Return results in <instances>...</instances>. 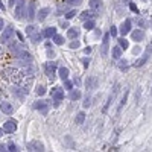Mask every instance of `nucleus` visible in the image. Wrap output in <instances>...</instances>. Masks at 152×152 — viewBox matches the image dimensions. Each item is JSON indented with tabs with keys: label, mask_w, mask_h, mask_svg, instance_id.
Segmentation results:
<instances>
[{
	"label": "nucleus",
	"mask_w": 152,
	"mask_h": 152,
	"mask_svg": "<svg viewBox=\"0 0 152 152\" xmlns=\"http://www.w3.org/2000/svg\"><path fill=\"white\" fill-rule=\"evenodd\" d=\"M47 55H49V56H53L55 52H53V50H47Z\"/></svg>",
	"instance_id": "obj_38"
},
{
	"label": "nucleus",
	"mask_w": 152,
	"mask_h": 152,
	"mask_svg": "<svg viewBox=\"0 0 152 152\" xmlns=\"http://www.w3.org/2000/svg\"><path fill=\"white\" fill-rule=\"evenodd\" d=\"M75 84H76V85H79V84H81V79H79L78 76L75 78Z\"/></svg>",
	"instance_id": "obj_37"
},
{
	"label": "nucleus",
	"mask_w": 152,
	"mask_h": 152,
	"mask_svg": "<svg viewBox=\"0 0 152 152\" xmlns=\"http://www.w3.org/2000/svg\"><path fill=\"white\" fill-rule=\"evenodd\" d=\"M119 44H120V47H122V49H125V50H126V49L129 47V43H128V40H125V37L119 40Z\"/></svg>",
	"instance_id": "obj_20"
},
{
	"label": "nucleus",
	"mask_w": 152,
	"mask_h": 152,
	"mask_svg": "<svg viewBox=\"0 0 152 152\" xmlns=\"http://www.w3.org/2000/svg\"><path fill=\"white\" fill-rule=\"evenodd\" d=\"M131 38H133L135 43H140L142 40L144 38V31L143 29H135V31H133V32H131Z\"/></svg>",
	"instance_id": "obj_2"
},
{
	"label": "nucleus",
	"mask_w": 152,
	"mask_h": 152,
	"mask_svg": "<svg viewBox=\"0 0 152 152\" xmlns=\"http://www.w3.org/2000/svg\"><path fill=\"white\" fill-rule=\"evenodd\" d=\"M37 93H38V94H44V93H46V90H44V87H38V90H37Z\"/></svg>",
	"instance_id": "obj_33"
},
{
	"label": "nucleus",
	"mask_w": 152,
	"mask_h": 152,
	"mask_svg": "<svg viewBox=\"0 0 152 152\" xmlns=\"http://www.w3.org/2000/svg\"><path fill=\"white\" fill-rule=\"evenodd\" d=\"M34 107L37 108V110H40V111H41V113H47V110H49V107H47V103H44V102H37L35 105H34Z\"/></svg>",
	"instance_id": "obj_10"
},
{
	"label": "nucleus",
	"mask_w": 152,
	"mask_h": 152,
	"mask_svg": "<svg viewBox=\"0 0 152 152\" xmlns=\"http://www.w3.org/2000/svg\"><path fill=\"white\" fill-rule=\"evenodd\" d=\"M144 2H146V0H144Z\"/></svg>",
	"instance_id": "obj_43"
},
{
	"label": "nucleus",
	"mask_w": 152,
	"mask_h": 152,
	"mask_svg": "<svg viewBox=\"0 0 152 152\" xmlns=\"http://www.w3.org/2000/svg\"><path fill=\"white\" fill-rule=\"evenodd\" d=\"M75 15H76V11H70V12H67V14H65V18L70 20V18H73Z\"/></svg>",
	"instance_id": "obj_26"
},
{
	"label": "nucleus",
	"mask_w": 152,
	"mask_h": 152,
	"mask_svg": "<svg viewBox=\"0 0 152 152\" xmlns=\"http://www.w3.org/2000/svg\"><path fill=\"white\" fill-rule=\"evenodd\" d=\"M88 105H90V97H87V99H85V102H84V107H88Z\"/></svg>",
	"instance_id": "obj_36"
},
{
	"label": "nucleus",
	"mask_w": 152,
	"mask_h": 152,
	"mask_svg": "<svg viewBox=\"0 0 152 152\" xmlns=\"http://www.w3.org/2000/svg\"><path fill=\"white\" fill-rule=\"evenodd\" d=\"M93 15H94V14H93V12H91V11H84L82 14H81V18L87 20V18H91V17H93Z\"/></svg>",
	"instance_id": "obj_23"
},
{
	"label": "nucleus",
	"mask_w": 152,
	"mask_h": 152,
	"mask_svg": "<svg viewBox=\"0 0 152 152\" xmlns=\"http://www.w3.org/2000/svg\"><path fill=\"white\" fill-rule=\"evenodd\" d=\"M119 64H120V70H128V62L126 61H120V62H119Z\"/></svg>",
	"instance_id": "obj_30"
},
{
	"label": "nucleus",
	"mask_w": 152,
	"mask_h": 152,
	"mask_svg": "<svg viewBox=\"0 0 152 152\" xmlns=\"http://www.w3.org/2000/svg\"><path fill=\"white\" fill-rule=\"evenodd\" d=\"M84 52H85V53H90V52H91V47H87V49H85Z\"/></svg>",
	"instance_id": "obj_40"
},
{
	"label": "nucleus",
	"mask_w": 152,
	"mask_h": 152,
	"mask_svg": "<svg viewBox=\"0 0 152 152\" xmlns=\"http://www.w3.org/2000/svg\"><path fill=\"white\" fill-rule=\"evenodd\" d=\"M52 97H55L56 101H61V99L64 97V91H62V88H59V87L52 88Z\"/></svg>",
	"instance_id": "obj_7"
},
{
	"label": "nucleus",
	"mask_w": 152,
	"mask_h": 152,
	"mask_svg": "<svg viewBox=\"0 0 152 152\" xmlns=\"http://www.w3.org/2000/svg\"><path fill=\"white\" fill-rule=\"evenodd\" d=\"M3 129H5V131H8V133H12V131L15 129V123H14V122H8V123H5Z\"/></svg>",
	"instance_id": "obj_19"
},
{
	"label": "nucleus",
	"mask_w": 152,
	"mask_h": 152,
	"mask_svg": "<svg viewBox=\"0 0 152 152\" xmlns=\"http://www.w3.org/2000/svg\"><path fill=\"white\" fill-rule=\"evenodd\" d=\"M129 32H131V20H125L120 26V34L125 37V35H128Z\"/></svg>",
	"instance_id": "obj_5"
},
{
	"label": "nucleus",
	"mask_w": 152,
	"mask_h": 152,
	"mask_svg": "<svg viewBox=\"0 0 152 152\" xmlns=\"http://www.w3.org/2000/svg\"><path fill=\"white\" fill-rule=\"evenodd\" d=\"M108 46H110V34H105L102 40V56L108 55Z\"/></svg>",
	"instance_id": "obj_4"
},
{
	"label": "nucleus",
	"mask_w": 152,
	"mask_h": 152,
	"mask_svg": "<svg viewBox=\"0 0 152 152\" xmlns=\"http://www.w3.org/2000/svg\"><path fill=\"white\" fill-rule=\"evenodd\" d=\"M49 12H50L49 8H43V9H40V12H38V18H40V20H44L46 17H47Z\"/></svg>",
	"instance_id": "obj_15"
},
{
	"label": "nucleus",
	"mask_w": 152,
	"mask_h": 152,
	"mask_svg": "<svg viewBox=\"0 0 152 152\" xmlns=\"http://www.w3.org/2000/svg\"><path fill=\"white\" fill-rule=\"evenodd\" d=\"M84 122H85V113H84V111H81V113L76 114V117H75V123H76V125H82Z\"/></svg>",
	"instance_id": "obj_11"
},
{
	"label": "nucleus",
	"mask_w": 152,
	"mask_h": 152,
	"mask_svg": "<svg viewBox=\"0 0 152 152\" xmlns=\"http://www.w3.org/2000/svg\"><path fill=\"white\" fill-rule=\"evenodd\" d=\"M117 90H119V84H116V85H114V90H113V93L110 94L108 101H107V103H105V107H103V113H107V111H108V108H110L111 102L114 101V97H116V94H117Z\"/></svg>",
	"instance_id": "obj_3"
},
{
	"label": "nucleus",
	"mask_w": 152,
	"mask_h": 152,
	"mask_svg": "<svg viewBox=\"0 0 152 152\" xmlns=\"http://www.w3.org/2000/svg\"><path fill=\"white\" fill-rule=\"evenodd\" d=\"M59 76H61V79H62V81H65V79H69V69L61 67V69H59Z\"/></svg>",
	"instance_id": "obj_16"
},
{
	"label": "nucleus",
	"mask_w": 152,
	"mask_h": 152,
	"mask_svg": "<svg viewBox=\"0 0 152 152\" xmlns=\"http://www.w3.org/2000/svg\"><path fill=\"white\" fill-rule=\"evenodd\" d=\"M67 37L69 38H78L79 37V29L78 28H70L67 32Z\"/></svg>",
	"instance_id": "obj_12"
},
{
	"label": "nucleus",
	"mask_w": 152,
	"mask_h": 152,
	"mask_svg": "<svg viewBox=\"0 0 152 152\" xmlns=\"http://www.w3.org/2000/svg\"><path fill=\"white\" fill-rule=\"evenodd\" d=\"M2 111H3L5 114H11V113H12V107H11L9 103L3 102V103H2Z\"/></svg>",
	"instance_id": "obj_17"
},
{
	"label": "nucleus",
	"mask_w": 152,
	"mask_h": 152,
	"mask_svg": "<svg viewBox=\"0 0 152 152\" xmlns=\"http://www.w3.org/2000/svg\"><path fill=\"white\" fill-rule=\"evenodd\" d=\"M101 0H90V8L93 11H99L101 9Z\"/></svg>",
	"instance_id": "obj_13"
},
{
	"label": "nucleus",
	"mask_w": 152,
	"mask_h": 152,
	"mask_svg": "<svg viewBox=\"0 0 152 152\" xmlns=\"http://www.w3.org/2000/svg\"><path fill=\"white\" fill-rule=\"evenodd\" d=\"M35 15H34V5H29V18H34Z\"/></svg>",
	"instance_id": "obj_29"
},
{
	"label": "nucleus",
	"mask_w": 152,
	"mask_h": 152,
	"mask_svg": "<svg viewBox=\"0 0 152 152\" xmlns=\"http://www.w3.org/2000/svg\"><path fill=\"white\" fill-rule=\"evenodd\" d=\"M82 62H84V67H88V64H90V61H88L87 58H84V59H82Z\"/></svg>",
	"instance_id": "obj_35"
},
{
	"label": "nucleus",
	"mask_w": 152,
	"mask_h": 152,
	"mask_svg": "<svg viewBox=\"0 0 152 152\" xmlns=\"http://www.w3.org/2000/svg\"><path fill=\"white\" fill-rule=\"evenodd\" d=\"M151 96H152V90H151Z\"/></svg>",
	"instance_id": "obj_42"
},
{
	"label": "nucleus",
	"mask_w": 152,
	"mask_h": 152,
	"mask_svg": "<svg viewBox=\"0 0 152 152\" xmlns=\"http://www.w3.org/2000/svg\"><path fill=\"white\" fill-rule=\"evenodd\" d=\"M110 35H111V37H116V35H117V29H116V26H113V28H111Z\"/></svg>",
	"instance_id": "obj_32"
},
{
	"label": "nucleus",
	"mask_w": 152,
	"mask_h": 152,
	"mask_svg": "<svg viewBox=\"0 0 152 152\" xmlns=\"http://www.w3.org/2000/svg\"><path fill=\"white\" fill-rule=\"evenodd\" d=\"M84 28H85V29H87V31H91V29H93V28H94V22H93V20H88V22H85V24H84Z\"/></svg>",
	"instance_id": "obj_22"
},
{
	"label": "nucleus",
	"mask_w": 152,
	"mask_h": 152,
	"mask_svg": "<svg viewBox=\"0 0 152 152\" xmlns=\"http://www.w3.org/2000/svg\"><path fill=\"white\" fill-rule=\"evenodd\" d=\"M122 56V47L120 46H116V47H113V58L119 59Z\"/></svg>",
	"instance_id": "obj_14"
},
{
	"label": "nucleus",
	"mask_w": 152,
	"mask_h": 152,
	"mask_svg": "<svg viewBox=\"0 0 152 152\" xmlns=\"http://www.w3.org/2000/svg\"><path fill=\"white\" fill-rule=\"evenodd\" d=\"M138 24H140V26H144V24H146V22H144V20H140V22H138Z\"/></svg>",
	"instance_id": "obj_39"
},
{
	"label": "nucleus",
	"mask_w": 152,
	"mask_h": 152,
	"mask_svg": "<svg viewBox=\"0 0 152 152\" xmlns=\"http://www.w3.org/2000/svg\"><path fill=\"white\" fill-rule=\"evenodd\" d=\"M53 41L56 43V44H59V46H61V44H64V38L61 37V35H53Z\"/></svg>",
	"instance_id": "obj_24"
},
{
	"label": "nucleus",
	"mask_w": 152,
	"mask_h": 152,
	"mask_svg": "<svg viewBox=\"0 0 152 152\" xmlns=\"http://www.w3.org/2000/svg\"><path fill=\"white\" fill-rule=\"evenodd\" d=\"M55 34H56V29H55V28H49L47 31L44 32V35H46V37H53Z\"/></svg>",
	"instance_id": "obj_25"
},
{
	"label": "nucleus",
	"mask_w": 152,
	"mask_h": 152,
	"mask_svg": "<svg viewBox=\"0 0 152 152\" xmlns=\"http://www.w3.org/2000/svg\"><path fill=\"white\" fill-rule=\"evenodd\" d=\"M64 82H65V88H69V90H71V82H70V81H67V79H65V81H64Z\"/></svg>",
	"instance_id": "obj_34"
},
{
	"label": "nucleus",
	"mask_w": 152,
	"mask_h": 152,
	"mask_svg": "<svg viewBox=\"0 0 152 152\" xmlns=\"http://www.w3.org/2000/svg\"><path fill=\"white\" fill-rule=\"evenodd\" d=\"M129 8H131V11L133 12H135V14H138V8L134 5V3H129Z\"/></svg>",
	"instance_id": "obj_31"
},
{
	"label": "nucleus",
	"mask_w": 152,
	"mask_h": 152,
	"mask_svg": "<svg viewBox=\"0 0 152 152\" xmlns=\"http://www.w3.org/2000/svg\"><path fill=\"white\" fill-rule=\"evenodd\" d=\"M128 94H129V90H125V94L122 96V101H120V103H119V108H117V114L122 111V108H123V105L126 103V101H128Z\"/></svg>",
	"instance_id": "obj_9"
},
{
	"label": "nucleus",
	"mask_w": 152,
	"mask_h": 152,
	"mask_svg": "<svg viewBox=\"0 0 152 152\" xmlns=\"http://www.w3.org/2000/svg\"><path fill=\"white\" fill-rule=\"evenodd\" d=\"M70 97H71V101H78V99L81 97V91H79V90H73V91H71V94H70Z\"/></svg>",
	"instance_id": "obj_21"
},
{
	"label": "nucleus",
	"mask_w": 152,
	"mask_h": 152,
	"mask_svg": "<svg viewBox=\"0 0 152 152\" xmlns=\"http://www.w3.org/2000/svg\"><path fill=\"white\" fill-rule=\"evenodd\" d=\"M85 85H87V88H90V90L96 88V87H97V78H96V76H88Z\"/></svg>",
	"instance_id": "obj_8"
},
{
	"label": "nucleus",
	"mask_w": 152,
	"mask_h": 152,
	"mask_svg": "<svg viewBox=\"0 0 152 152\" xmlns=\"http://www.w3.org/2000/svg\"><path fill=\"white\" fill-rule=\"evenodd\" d=\"M44 69H46L47 76L50 78V81H53V79H55V71H56V64L55 62H47L44 65Z\"/></svg>",
	"instance_id": "obj_1"
},
{
	"label": "nucleus",
	"mask_w": 152,
	"mask_h": 152,
	"mask_svg": "<svg viewBox=\"0 0 152 152\" xmlns=\"http://www.w3.org/2000/svg\"><path fill=\"white\" fill-rule=\"evenodd\" d=\"M11 35H12V29L8 28V29L3 32V35H2V41H8V40L11 38Z\"/></svg>",
	"instance_id": "obj_18"
},
{
	"label": "nucleus",
	"mask_w": 152,
	"mask_h": 152,
	"mask_svg": "<svg viewBox=\"0 0 152 152\" xmlns=\"http://www.w3.org/2000/svg\"><path fill=\"white\" fill-rule=\"evenodd\" d=\"M148 59H149V47H148V52H146V53H144V55H143L140 59H137V61H135L134 67H143V65L146 64V61H148Z\"/></svg>",
	"instance_id": "obj_6"
},
{
	"label": "nucleus",
	"mask_w": 152,
	"mask_h": 152,
	"mask_svg": "<svg viewBox=\"0 0 152 152\" xmlns=\"http://www.w3.org/2000/svg\"><path fill=\"white\" fill-rule=\"evenodd\" d=\"M79 46H81V43H79L78 40H76V41H71V43H70V47H71V49H78Z\"/></svg>",
	"instance_id": "obj_27"
},
{
	"label": "nucleus",
	"mask_w": 152,
	"mask_h": 152,
	"mask_svg": "<svg viewBox=\"0 0 152 152\" xmlns=\"http://www.w3.org/2000/svg\"><path fill=\"white\" fill-rule=\"evenodd\" d=\"M2 28H3V22L0 20V29H2Z\"/></svg>",
	"instance_id": "obj_41"
},
{
	"label": "nucleus",
	"mask_w": 152,
	"mask_h": 152,
	"mask_svg": "<svg viewBox=\"0 0 152 152\" xmlns=\"http://www.w3.org/2000/svg\"><path fill=\"white\" fill-rule=\"evenodd\" d=\"M67 3H70V5H75V6H78V5H81V3H82V0H67Z\"/></svg>",
	"instance_id": "obj_28"
}]
</instances>
